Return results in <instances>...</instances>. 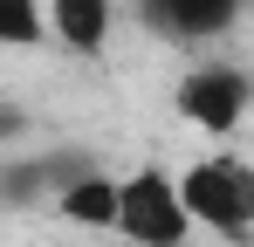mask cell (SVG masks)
<instances>
[{
  "instance_id": "1",
  "label": "cell",
  "mask_w": 254,
  "mask_h": 247,
  "mask_svg": "<svg viewBox=\"0 0 254 247\" xmlns=\"http://www.w3.org/2000/svg\"><path fill=\"white\" fill-rule=\"evenodd\" d=\"M172 185H179V206H186L192 227L220 234L227 247L248 241V227H254V165L241 151H206L186 172H172Z\"/></svg>"
},
{
  "instance_id": "2",
  "label": "cell",
  "mask_w": 254,
  "mask_h": 247,
  "mask_svg": "<svg viewBox=\"0 0 254 247\" xmlns=\"http://www.w3.org/2000/svg\"><path fill=\"white\" fill-rule=\"evenodd\" d=\"M110 234L130 247H192V220L179 206V185H172L165 165H144V172H124L117 179V220Z\"/></svg>"
},
{
  "instance_id": "3",
  "label": "cell",
  "mask_w": 254,
  "mask_h": 247,
  "mask_svg": "<svg viewBox=\"0 0 254 247\" xmlns=\"http://www.w3.org/2000/svg\"><path fill=\"white\" fill-rule=\"evenodd\" d=\"M248 103H254V82H248V69H234V62H199V69H186L179 89H172L179 124H192L199 137H220V144L248 124Z\"/></svg>"
},
{
  "instance_id": "4",
  "label": "cell",
  "mask_w": 254,
  "mask_h": 247,
  "mask_svg": "<svg viewBox=\"0 0 254 247\" xmlns=\"http://www.w3.org/2000/svg\"><path fill=\"white\" fill-rule=\"evenodd\" d=\"M96 151H83V144H35V151H14V158L0 165V206H48L69 179H83V172H96Z\"/></svg>"
},
{
  "instance_id": "5",
  "label": "cell",
  "mask_w": 254,
  "mask_h": 247,
  "mask_svg": "<svg viewBox=\"0 0 254 247\" xmlns=\"http://www.w3.org/2000/svg\"><path fill=\"white\" fill-rule=\"evenodd\" d=\"M130 7H137V21L158 41H172V48H206V41L241 28V7H248V0H130Z\"/></svg>"
},
{
  "instance_id": "6",
  "label": "cell",
  "mask_w": 254,
  "mask_h": 247,
  "mask_svg": "<svg viewBox=\"0 0 254 247\" xmlns=\"http://www.w3.org/2000/svg\"><path fill=\"white\" fill-rule=\"evenodd\" d=\"M42 21L69 55H103L117 35V0H42Z\"/></svg>"
},
{
  "instance_id": "7",
  "label": "cell",
  "mask_w": 254,
  "mask_h": 247,
  "mask_svg": "<svg viewBox=\"0 0 254 247\" xmlns=\"http://www.w3.org/2000/svg\"><path fill=\"white\" fill-rule=\"evenodd\" d=\"M55 213L69 220V227H89V234H110V220H117V179L96 165V172H83V179H69L62 192H55Z\"/></svg>"
},
{
  "instance_id": "8",
  "label": "cell",
  "mask_w": 254,
  "mask_h": 247,
  "mask_svg": "<svg viewBox=\"0 0 254 247\" xmlns=\"http://www.w3.org/2000/svg\"><path fill=\"white\" fill-rule=\"evenodd\" d=\"M48 21H42V0H0V48H42Z\"/></svg>"
},
{
  "instance_id": "9",
  "label": "cell",
  "mask_w": 254,
  "mask_h": 247,
  "mask_svg": "<svg viewBox=\"0 0 254 247\" xmlns=\"http://www.w3.org/2000/svg\"><path fill=\"white\" fill-rule=\"evenodd\" d=\"M28 130H35V110H28V103H14V96H0V151L28 144Z\"/></svg>"
}]
</instances>
